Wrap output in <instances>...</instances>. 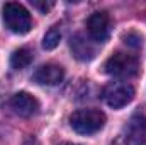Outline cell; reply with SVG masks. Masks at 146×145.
<instances>
[{
    "instance_id": "6da1fadb",
    "label": "cell",
    "mask_w": 146,
    "mask_h": 145,
    "mask_svg": "<svg viewBox=\"0 0 146 145\" xmlns=\"http://www.w3.org/2000/svg\"><path fill=\"white\" fill-rule=\"evenodd\" d=\"M70 125L80 135H92L104 128L106 114L99 109H78L70 116Z\"/></svg>"
},
{
    "instance_id": "7a4b0ae2",
    "label": "cell",
    "mask_w": 146,
    "mask_h": 145,
    "mask_svg": "<svg viewBox=\"0 0 146 145\" xmlns=\"http://www.w3.org/2000/svg\"><path fill=\"white\" fill-rule=\"evenodd\" d=\"M2 17H3L5 28L15 34H26L33 28L31 14L21 3H15V2L5 3L2 9Z\"/></svg>"
},
{
    "instance_id": "3957f363",
    "label": "cell",
    "mask_w": 146,
    "mask_h": 145,
    "mask_svg": "<svg viewBox=\"0 0 146 145\" xmlns=\"http://www.w3.org/2000/svg\"><path fill=\"white\" fill-rule=\"evenodd\" d=\"M104 70L112 75V77H121V79H129L134 77L139 72V62L136 56L117 51L112 56H109V60L104 65Z\"/></svg>"
},
{
    "instance_id": "277c9868",
    "label": "cell",
    "mask_w": 146,
    "mask_h": 145,
    "mask_svg": "<svg viewBox=\"0 0 146 145\" xmlns=\"http://www.w3.org/2000/svg\"><path fill=\"white\" fill-rule=\"evenodd\" d=\"M102 97L110 108H124L134 99V87L127 82H110L104 87Z\"/></svg>"
},
{
    "instance_id": "5b68a950",
    "label": "cell",
    "mask_w": 146,
    "mask_h": 145,
    "mask_svg": "<svg viewBox=\"0 0 146 145\" xmlns=\"http://www.w3.org/2000/svg\"><path fill=\"white\" fill-rule=\"evenodd\" d=\"M87 31L94 41L104 43L110 34V17L107 12H94L87 19Z\"/></svg>"
},
{
    "instance_id": "8992f818",
    "label": "cell",
    "mask_w": 146,
    "mask_h": 145,
    "mask_svg": "<svg viewBox=\"0 0 146 145\" xmlns=\"http://www.w3.org/2000/svg\"><path fill=\"white\" fill-rule=\"evenodd\" d=\"M10 109L22 116V118H29L33 114H36L37 109H39V101H37L34 96H31L29 92H17L12 96L10 103H9Z\"/></svg>"
},
{
    "instance_id": "52a82bcc",
    "label": "cell",
    "mask_w": 146,
    "mask_h": 145,
    "mask_svg": "<svg viewBox=\"0 0 146 145\" xmlns=\"http://www.w3.org/2000/svg\"><path fill=\"white\" fill-rule=\"evenodd\" d=\"M63 79H65V70L61 65L56 63H46L39 67L33 75V80L41 85H58Z\"/></svg>"
},
{
    "instance_id": "ba28073f",
    "label": "cell",
    "mask_w": 146,
    "mask_h": 145,
    "mask_svg": "<svg viewBox=\"0 0 146 145\" xmlns=\"http://www.w3.org/2000/svg\"><path fill=\"white\" fill-rule=\"evenodd\" d=\"M124 135L129 137L136 145H146V118L145 116H133L124 128Z\"/></svg>"
},
{
    "instance_id": "9c48e42d",
    "label": "cell",
    "mask_w": 146,
    "mask_h": 145,
    "mask_svg": "<svg viewBox=\"0 0 146 145\" xmlns=\"http://www.w3.org/2000/svg\"><path fill=\"white\" fill-rule=\"evenodd\" d=\"M70 48H72L75 58L82 60V62H88L95 56V48L90 44V41H87L82 34H75L70 39Z\"/></svg>"
},
{
    "instance_id": "30bf717a",
    "label": "cell",
    "mask_w": 146,
    "mask_h": 145,
    "mask_svg": "<svg viewBox=\"0 0 146 145\" xmlns=\"http://www.w3.org/2000/svg\"><path fill=\"white\" fill-rule=\"evenodd\" d=\"M33 51L29 50V48H19V50H15L14 53H12V56H10V65H12V68H15V70H24L26 67H29L31 65V62H33Z\"/></svg>"
},
{
    "instance_id": "8fae6325",
    "label": "cell",
    "mask_w": 146,
    "mask_h": 145,
    "mask_svg": "<svg viewBox=\"0 0 146 145\" xmlns=\"http://www.w3.org/2000/svg\"><path fill=\"white\" fill-rule=\"evenodd\" d=\"M61 41V33L56 26H53L46 34H44V39H42V48L44 50H54Z\"/></svg>"
},
{
    "instance_id": "7c38bea8",
    "label": "cell",
    "mask_w": 146,
    "mask_h": 145,
    "mask_svg": "<svg viewBox=\"0 0 146 145\" xmlns=\"http://www.w3.org/2000/svg\"><path fill=\"white\" fill-rule=\"evenodd\" d=\"M124 43H126V44H129V46L138 48V46H141L143 38L139 36V34H136V33H127V34H124Z\"/></svg>"
},
{
    "instance_id": "4fadbf2b",
    "label": "cell",
    "mask_w": 146,
    "mask_h": 145,
    "mask_svg": "<svg viewBox=\"0 0 146 145\" xmlns=\"http://www.w3.org/2000/svg\"><path fill=\"white\" fill-rule=\"evenodd\" d=\"M31 5H33L34 9H37V10H41L42 14H46L54 3H53V2H46V0H42V2H41V0H31Z\"/></svg>"
},
{
    "instance_id": "5bb4252c",
    "label": "cell",
    "mask_w": 146,
    "mask_h": 145,
    "mask_svg": "<svg viewBox=\"0 0 146 145\" xmlns=\"http://www.w3.org/2000/svg\"><path fill=\"white\" fill-rule=\"evenodd\" d=\"M112 145H136V144H134L129 137H126V135L122 133V135H119V137L112 142Z\"/></svg>"
},
{
    "instance_id": "9a60e30c",
    "label": "cell",
    "mask_w": 146,
    "mask_h": 145,
    "mask_svg": "<svg viewBox=\"0 0 146 145\" xmlns=\"http://www.w3.org/2000/svg\"><path fill=\"white\" fill-rule=\"evenodd\" d=\"M61 145H75V144H61Z\"/></svg>"
}]
</instances>
